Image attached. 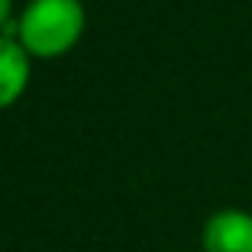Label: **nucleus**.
I'll return each instance as SVG.
<instances>
[{"label":"nucleus","instance_id":"f257e3e1","mask_svg":"<svg viewBox=\"0 0 252 252\" xmlns=\"http://www.w3.org/2000/svg\"><path fill=\"white\" fill-rule=\"evenodd\" d=\"M84 32L81 0H30L16 23V39L30 55H59Z\"/></svg>","mask_w":252,"mask_h":252},{"label":"nucleus","instance_id":"20e7f679","mask_svg":"<svg viewBox=\"0 0 252 252\" xmlns=\"http://www.w3.org/2000/svg\"><path fill=\"white\" fill-rule=\"evenodd\" d=\"M10 7H13V0H0V26H3V20L10 16Z\"/></svg>","mask_w":252,"mask_h":252},{"label":"nucleus","instance_id":"f03ea898","mask_svg":"<svg viewBox=\"0 0 252 252\" xmlns=\"http://www.w3.org/2000/svg\"><path fill=\"white\" fill-rule=\"evenodd\" d=\"M204 252H252V214L243 207H223L204 220Z\"/></svg>","mask_w":252,"mask_h":252},{"label":"nucleus","instance_id":"7ed1b4c3","mask_svg":"<svg viewBox=\"0 0 252 252\" xmlns=\"http://www.w3.org/2000/svg\"><path fill=\"white\" fill-rule=\"evenodd\" d=\"M30 81V52L20 39L0 36V107L13 104Z\"/></svg>","mask_w":252,"mask_h":252}]
</instances>
